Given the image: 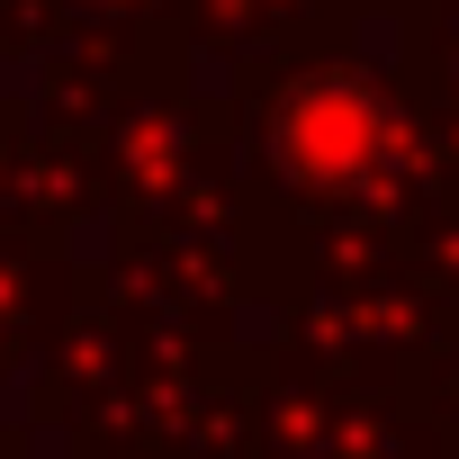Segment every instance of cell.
I'll return each mask as SVG.
<instances>
[{
  "instance_id": "1",
  "label": "cell",
  "mask_w": 459,
  "mask_h": 459,
  "mask_svg": "<svg viewBox=\"0 0 459 459\" xmlns=\"http://www.w3.org/2000/svg\"><path fill=\"white\" fill-rule=\"evenodd\" d=\"M289 153H298L307 171H342V162H360V153H369V108L342 100V91L298 100V108H289Z\"/></svg>"
}]
</instances>
